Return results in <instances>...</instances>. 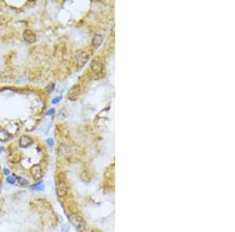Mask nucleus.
Instances as JSON below:
<instances>
[{
    "label": "nucleus",
    "instance_id": "f257e3e1",
    "mask_svg": "<svg viewBox=\"0 0 235 232\" xmlns=\"http://www.w3.org/2000/svg\"><path fill=\"white\" fill-rule=\"evenodd\" d=\"M71 224L80 231H84L86 228V222L83 217L78 213H71L69 216Z\"/></svg>",
    "mask_w": 235,
    "mask_h": 232
},
{
    "label": "nucleus",
    "instance_id": "f03ea898",
    "mask_svg": "<svg viewBox=\"0 0 235 232\" xmlns=\"http://www.w3.org/2000/svg\"><path fill=\"white\" fill-rule=\"evenodd\" d=\"M89 60V54L85 50H78L74 55V63L77 67L83 66Z\"/></svg>",
    "mask_w": 235,
    "mask_h": 232
},
{
    "label": "nucleus",
    "instance_id": "7ed1b4c3",
    "mask_svg": "<svg viewBox=\"0 0 235 232\" xmlns=\"http://www.w3.org/2000/svg\"><path fill=\"white\" fill-rule=\"evenodd\" d=\"M90 70L94 76H100L104 70L102 61L98 58L93 59L90 63Z\"/></svg>",
    "mask_w": 235,
    "mask_h": 232
},
{
    "label": "nucleus",
    "instance_id": "20e7f679",
    "mask_svg": "<svg viewBox=\"0 0 235 232\" xmlns=\"http://www.w3.org/2000/svg\"><path fill=\"white\" fill-rule=\"evenodd\" d=\"M80 94H81V86L79 85L78 84H75L68 91L67 97L71 101H75V100L78 99V97L80 96Z\"/></svg>",
    "mask_w": 235,
    "mask_h": 232
},
{
    "label": "nucleus",
    "instance_id": "39448f33",
    "mask_svg": "<svg viewBox=\"0 0 235 232\" xmlns=\"http://www.w3.org/2000/svg\"><path fill=\"white\" fill-rule=\"evenodd\" d=\"M68 187L65 180H60L56 184V194L59 197H64L67 194Z\"/></svg>",
    "mask_w": 235,
    "mask_h": 232
},
{
    "label": "nucleus",
    "instance_id": "423d86ee",
    "mask_svg": "<svg viewBox=\"0 0 235 232\" xmlns=\"http://www.w3.org/2000/svg\"><path fill=\"white\" fill-rule=\"evenodd\" d=\"M30 172H31V174L32 177H33V179L35 180V181L41 179L42 177V175H43L42 168L39 164H35V165L31 166Z\"/></svg>",
    "mask_w": 235,
    "mask_h": 232
},
{
    "label": "nucleus",
    "instance_id": "0eeeda50",
    "mask_svg": "<svg viewBox=\"0 0 235 232\" xmlns=\"http://www.w3.org/2000/svg\"><path fill=\"white\" fill-rule=\"evenodd\" d=\"M57 153L60 156V157L68 158L71 155V148L69 146H67L66 144H62L59 147Z\"/></svg>",
    "mask_w": 235,
    "mask_h": 232
},
{
    "label": "nucleus",
    "instance_id": "6e6552de",
    "mask_svg": "<svg viewBox=\"0 0 235 232\" xmlns=\"http://www.w3.org/2000/svg\"><path fill=\"white\" fill-rule=\"evenodd\" d=\"M23 39L27 43L31 44L36 41V35L31 30H26L23 33Z\"/></svg>",
    "mask_w": 235,
    "mask_h": 232
},
{
    "label": "nucleus",
    "instance_id": "1a4fd4ad",
    "mask_svg": "<svg viewBox=\"0 0 235 232\" xmlns=\"http://www.w3.org/2000/svg\"><path fill=\"white\" fill-rule=\"evenodd\" d=\"M32 143H33V140L28 135H22L19 140L20 147L24 149L29 147Z\"/></svg>",
    "mask_w": 235,
    "mask_h": 232
},
{
    "label": "nucleus",
    "instance_id": "9d476101",
    "mask_svg": "<svg viewBox=\"0 0 235 232\" xmlns=\"http://www.w3.org/2000/svg\"><path fill=\"white\" fill-rule=\"evenodd\" d=\"M20 159H21V155H20V152L17 150L10 152V154L8 155L9 161L12 163H19L20 161Z\"/></svg>",
    "mask_w": 235,
    "mask_h": 232
},
{
    "label": "nucleus",
    "instance_id": "9b49d317",
    "mask_svg": "<svg viewBox=\"0 0 235 232\" xmlns=\"http://www.w3.org/2000/svg\"><path fill=\"white\" fill-rule=\"evenodd\" d=\"M104 41L103 39V36L100 34H96L95 35L93 36L92 40V45L93 47L95 49H97L98 47L101 46V45L102 44V42Z\"/></svg>",
    "mask_w": 235,
    "mask_h": 232
},
{
    "label": "nucleus",
    "instance_id": "f8f14e48",
    "mask_svg": "<svg viewBox=\"0 0 235 232\" xmlns=\"http://www.w3.org/2000/svg\"><path fill=\"white\" fill-rule=\"evenodd\" d=\"M31 190H35V191H44V188H45V185L43 184L42 181H40L39 182L35 183L33 185H31L30 187Z\"/></svg>",
    "mask_w": 235,
    "mask_h": 232
},
{
    "label": "nucleus",
    "instance_id": "ddd939ff",
    "mask_svg": "<svg viewBox=\"0 0 235 232\" xmlns=\"http://www.w3.org/2000/svg\"><path fill=\"white\" fill-rule=\"evenodd\" d=\"M10 138V134L4 129L0 128V141H5Z\"/></svg>",
    "mask_w": 235,
    "mask_h": 232
},
{
    "label": "nucleus",
    "instance_id": "4468645a",
    "mask_svg": "<svg viewBox=\"0 0 235 232\" xmlns=\"http://www.w3.org/2000/svg\"><path fill=\"white\" fill-rule=\"evenodd\" d=\"M17 179V181H18L19 185H20V186H24V187H25V186H28V185H29V181H28L27 179H25V178H24V177H18Z\"/></svg>",
    "mask_w": 235,
    "mask_h": 232
},
{
    "label": "nucleus",
    "instance_id": "2eb2a0df",
    "mask_svg": "<svg viewBox=\"0 0 235 232\" xmlns=\"http://www.w3.org/2000/svg\"><path fill=\"white\" fill-rule=\"evenodd\" d=\"M6 182L9 183V184H10V185H14V184H15V182H16V178L14 177H13V176H8V177H6Z\"/></svg>",
    "mask_w": 235,
    "mask_h": 232
},
{
    "label": "nucleus",
    "instance_id": "dca6fc26",
    "mask_svg": "<svg viewBox=\"0 0 235 232\" xmlns=\"http://www.w3.org/2000/svg\"><path fill=\"white\" fill-rule=\"evenodd\" d=\"M54 84L53 83H50L47 86H46V90L47 91L48 93H51L52 91H53V89H54Z\"/></svg>",
    "mask_w": 235,
    "mask_h": 232
},
{
    "label": "nucleus",
    "instance_id": "f3484780",
    "mask_svg": "<svg viewBox=\"0 0 235 232\" xmlns=\"http://www.w3.org/2000/svg\"><path fill=\"white\" fill-rule=\"evenodd\" d=\"M70 229V227L68 226L67 224H64L62 227V231L63 232H68Z\"/></svg>",
    "mask_w": 235,
    "mask_h": 232
},
{
    "label": "nucleus",
    "instance_id": "a211bd4d",
    "mask_svg": "<svg viewBox=\"0 0 235 232\" xmlns=\"http://www.w3.org/2000/svg\"><path fill=\"white\" fill-rule=\"evenodd\" d=\"M62 97L60 96V97H56V98H54L53 100H52V103L53 104H56V103H58L60 100H61Z\"/></svg>",
    "mask_w": 235,
    "mask_h": 232
},
{
    "label": "nucleus",
    "instance_id": "6ab92c4d",
    "mask_svg": "<svg viewBox=\"0 0 235 232\" xmlns=\"http://www.w3.org/2000/svg\"><path fill=\"white\" fill-rule=\"evenodd\" d=\"M46 142L48 144V145L50 147H52L53 145V141L52 138H48V139H46Z\"/></svg>",
    "mask_w": 235,
    "mask_h": 232
},
{
    "label": "nucleus",
    "instance_id": "aec40b11",
    "mask_svg": "<svg viewBox=\"0 0 235 232\" xmlns=\"http://www.w3.org/2000/svg\"><path fill=\"white\" fill-rule=\"evenodd\" d=\"M54 111H55L54 110V109H50V110H49L46 112V115H48V116H49V115H52V114L54 113Z\"/></svg>",
    "mask_w": 235,
    "mask_h": 232
},
{
    "label": "nucleus",
    "instance_id": "412c9836",
    "mask_svg": "<svg viewBox=\"0 0 235 232\" xmlns=\"http://www.w3.org/2000/svg\"><path fill=\"white\" fill-rule=\"evenodd\" d=\"M3 173H4V174H5V175H6V176H8L9 174H10V170H9L8 169L4 168V169H3Z\"/></svg>",
    "mask_w": 235,
    "mask_h": 232
},
{
    "label": "nucleus",
    "instance_id": "4be33fe9",
    "mask_svg": "<svg viewBox=\"0 0 235 232\" xmlns=\"http://www.w3.org/2000/svg\"><path fill=\"white\" fill-rule=\"evenodd\" d=\"M2 192V181H0V193Z\"/></svg>",
    "mask_w": 235,
    "mask_h": 232
},
{
    "label": "nucleus",
    "instance_id": "5701e85b",
    "mask_svg": "<svg viewBox=\"0 0 235 232\" xmlns=\"http://www.w3.org/2000/svg\"><path fill=\"white\" fill-rule=\"evenodd\" d=\"M0 213H1V208H0Z\"/></svg>",
    "mask_w": 235,
    "mask_h": 232
},
{
    "label": "nucleus",
    "instance_id": "b1692460",
    "mask_svg": "<svg viewBox=\"0 0 235 232\" xmlns=\"http://www.w3.org/2000/svg\"><path fill=\"white\" fill-rule=\"evenodd\" d=\"M95 232H96V231H95Z\"/></svg>",
    "mask_w": 235,
    "mask_h": 232
}]
</instances>
